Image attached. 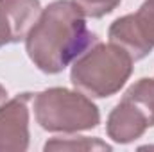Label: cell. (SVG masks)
I'll list each match as a JSON object with an SVG mask.
<instances>
[{"label": "cell", "instance_id": "cell-1", "mask_svg": "<svg viewBox=\"0 0 154 152\" xmlns=\"http://www.w3.org/2000/svg\"><path fill=\"white\" fill-rule=\"evenodd\" d=\"M99 39L72 0L48 4L25 38V52L43 74H61Z\"/></svg>", "mask_w": 154, "mask_h": 152}, {"label": "cell", "instance_id": "cell-2", "mask_svg": "<svg viewBox=\"0 0 154 152\" xmlns=\"http://www.w3.org/2000/svg\"><path fill=\"white\" fill-rule=\"evenodd\" d=\"M133 57L115 43H95L79 56L70 72L74 88L88 97L106 99L124 88L133 74Z\"/></svg>", "mask_w": 154, "mask_h": 152}, {"label": "cell", "instance_id": "cell-3", "mask_svg": "<svg viewBox=\"0 0 154 152\" xmlns=\"http://www.w3.org/2000/svg\"><path fill=\"white\" fill-rule=\"evenodd\" d=\"M34 116L48 132L74 134L95 129L100 123V111L82 91L48 88L32 97Z\"/></svg>", "mask_w": 154, "mask_h": 152}, {"label": "cell", "instance_id": "cell-4", "mask_svg": "<svg viewBox=\"0 0 154 152\" xmlns=\"http://www.w3.org/2000/svg\"><path fill=\"white\" fill-rule=\"evenodd\" d=\"M108 36L111 43L122 47L133 61L147 57L154 48V0H145L136 13L116 18Z\"/></svg>", "mask_w": 154, "mask_h": 152}, {"label": "cell", "instance_id": "cell-5", "mask_svg": "<svg viewBox=\"0 0 154 152\" xmlns=\"http://www.w3.org/2000/svg\"><path fill=\"white\" fill-rule=\"evenodd\" d=\"M29 102H32V93H20L0 106V152L29 149Z\"/></svg>", "mask_w": 154, "mask_h": 152}, {"label": "cell", "instance_id": "cell-6", "mask_svg": "<svg viewBox=\"0 0 154 152\" xmlns=\"http://www.w3.org/2000/svg\"><path fill=\"white\" fill-rule=\"evenodd\" d=\"M149 127H151V122L145 116V113L125 97H122V100L113 108L106 122L108 136L120 145H127L142 138Z\"/></svg>", "mask_w": 154, "mask_h": 152}, {"label": "cell", "instance_id": "cell-7", "mask_svg": "<svg viewBox=\"0 0 154 152\" xmlns=\"http://www.w3.org/2000/svg\"><path fill=\"white\" fill-rule=\"evenodd\" d=\"M0 7L9 22L13 43H20L27 38L43 11L39 0H0Z\"/></svg>", "mask_w": 154, "mask_h": 152}, {"label": "cell", "instance_id": "cell-8", "mask_svg": "<svg viewBox=\"0 0 154 152\" xmlns=\"http://www.w3.org/2000/svg\"><path fill=\"white\" fill-rule=\"evenodd\" d=\"M125 99L134 102L143 113L147 114L151 125L154 127V79H140L136 81L125 93Z\"/></svg>", "mask_w": 154, "mask_h": 152}, {"label": "cell", "instance_id": "cell-9", "mask_svg": "<svg viewBox=\"0 0 154 152\" xmlns=\"http://www.w3.org/2000/svg\"><path fill=\"white\" fill-rule=\"evenodd\" d=\"M45 150H111V145L99 138H52L45 143Z\"/></svg>", "mask_w": 154, "mask_h": 152}, {"label": "cell", "instance_id": "cell-10", "mask_svg": "<svg viewBox=\"0 0 154 152\" xmlns=\"http://www.w3.org/2000/svg\"><path fill=\"white\" fill-rule=\"evenodd\" d=\"M122 0H72L84 18H102L115 11Z\"/></svg>", "mask_w": 154, "mask_h": 152}, {"label": "cell", "instance_id": "cell-11", "mask_svg": "<svg viewBox=\"0 0 154 152\" xmlns=\"http://www.w3.org/2000/svg\"><path fill=\"white\" fill-rule=\"evenodd\" d=\"M13 43V34H11V27H9V22L0 7V48L4 45H9Z\"/></svg>", "mask_w": 154, "mask_h": 152}, {"label": "cell", "instance_id": "cell-12", "mask_svg": "<svg viewBox=\"0 0 154 152\" xmlns=\"http://www.w3.org/2000/svg\"><path fill=\"white\" fill-rule=\"evenodd\" d=\"M5 100H7V91H5V88L0 84V106H2Z\"/></svg>", "mask_w": 154, "mask_h": 152}]
</instances>
